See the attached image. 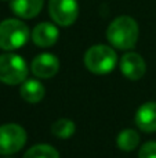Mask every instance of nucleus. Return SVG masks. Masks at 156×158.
<instances>
[{
  "label": "nucleus",
  "instance_id": "f257e3e1",
  "mask_svg": "<svg viewBox=\"0 0 156 158\" xmlns=\"http://www.w3.org/2000/svg\"><path fill=\"white\" fill-rule=\"evenodd\" d=\"M138 25L134 18L122 15L115 18L107 29V39L113 47L129 50L135 46L138 40Z\"/></svg>",
  "mask_w": 156,
  "mask_h": 158
},
{
  "label": "nucleus",
  "instance_id": "f03ea898",
  "mask_svg": "<svg viewBox=\"0 0 156 158\" xmlns=\"http://www.w3.org/2000/svg\"><path fill=\"white\" fill-rule=\"evenodd\" d=\"M118 63L115 50L105 44H96L84 54V65L90 72L97 75L109 74Z\"/></svg>",
  "mask_w": 156,
  "mask_h": 158
},
{
  "label": "nucleus",
  "instance_id": "7ed1b4c3",
  "mask_svg": "<svg viewBox=\"0 0 156 158\" xmlns=\"http://www.w3.org/2000/svg\"><path fill=\"white\" fill-rule=\"evenodd\" d=\"M29 39V28L26 24L15 18H8L0 22V49L15 50L22 47Z\"/></svg>",
  "mask_w": 156,
  "mask_h": 158
},
{
  "label": "nucleus",
  "instance_id": "20e7f679",
  "mask_svg": "<svg viewBox=\"0 0 156 158\" xmlns=\"http://www.w3.org/2000/svg\"><path fill=\"white\" fill-rule=\"evenodd\" d=\"M28 65L18 54L6 53L0 56V82L6 85H18L26 81Z\"/></svg>",
  "mask_w": 156,
  "mask_h": 158
},
{
  "label": "nucleus",
  "instance_id": "39448f33",
  "mask_svg": "<svg viewBox=\"0 0 156 158\" xmlns=\"http://www.w3.org/2000/svg\"><path fill=\"white\" fill-rule=\"evenodd\" d=\"M26 143V132L17 123H6L0 126V154L18 153Z\"/></svg>",
  "mask_w": 156,
  "mask_h": 158
},
{
  "label": "nucleus",
  "instance_id": "423d86ee",
  "mask_svg": "<svg viewBox=\"0 0 156 158\" xmlns=\"http://www.w3.org/2000/svg\"><path fill=\"white\" fill-rule=\"evenodd\" d=\"M49 11L55 24L61 27H69L76 21L79 6L76 0H50Z\"/></svg>",
  "mask_w": 156,
  "mask_h": 158
},
{
  "label": "nucleus",
  "instance_id": "0eeeda50",
  "mask_svg": "<svg viewBox=\"0 0 156 158\" xmlns=\"http://www.w3.org/2000/svg\"><path fill=\"white\" fill-rule=\"evenodd\" d=\"M30 69H32L33 75H36L37 78L49 79L53 78L58 72L60 61L51 53H43V54H39L33 58L32 64H30Z\"/></svg>",
  "mask_w": 156,
  "mask_h": 158
},
{
  "label": "nucleus",
  "instance_id": "6e6552de",
  "mask_svg": "<svg viewBox=\"0 0 156 158\" xmlns=\"http://www.w3.org/2000/svg\"><path fill=\"white\" fill-rule=\"evenodd\" d=\"M145 61L138 53H126L120 60V71L130 81H138L145 74Z\"/></svg>",
  "mask_w": 156,
  "mask_h": 158
},
{
  "label": "nucleus",
  "instance_id": "1a4fd4ad",
  "mask_svg": "<svg viewBox=\"0 0 156 158\" xmlns=\"http://www.w3.org/2000/svg\"><path fill=\"white\" fill-rule=\"evenodd\" d=\"M58 29L55 25L50 22H41L36 25L32 32V40L39 47H50L57 43L58 40Z\"/></svg>",
  "mask_w": 156,
  "mask_h": 158
},
{
  "label": "nucleus",
  "instance_id": "9d476101",
  "mask_svg": "<svg viewBox=\"0 0 156 158\" xmlns=\"http://www.w3.org/2000/svg\"><path fill=\"white\" fill-rule=\"evenodd\" d=\"M135 123L146 133L156 132V103L149 101L142 104L135 114Z\"/></svg>",
  "mask_w": 156,
  "mask_h": 158
},
{
  "label": "nucleus",
  "instance_id": "9b49d317",
  "mask_svg": "<svg viewBox=\"0 0 156 158\" xmlns=\"http://www.w3.org/2000/svg\"><path fill=\"white\" fill-rule=\"evenodd\" d=\"M10 7L15 15L29 19L41 11L43 0H10Z\"/></svg>",
  "mask_w": 156,
  "mask_h": 158
},
{
  "label": "nucleus",
  "instance_id": "f8f14e48",
  "mask_svg": "<svg viewBox=\"0 0 156 158\" xmlns=\"http://www.w3.org/2000/svg\"><path fill=\"white\" fill-rule=\"evenodd\" d=\"M19 93L25 101L35 104L41 101V98L44 97V93H46V89L36 79H28V81H24V83L21 85Z\"/></svg>",
  "mask_w": 156,
  "mask_h": 158
},
{
  "label": "nucleus",
  "instance_id": "ddd939ff",
  "mask_svg": "<svg viewBox=\"0 0 156 158\" xmlns=\"http://www.w3.org/2000/svg\"><path fill=\"white\" fill-rule=\"evenodd\" d=\"M118 147L123 151H133L140 143V135L134 129H124L118 135Z\"/></svg>",
  "mask_w": 156,
  "mask_h": 158
},
{
  "label": "nucleus",
  "instance_id": "4468645a",
  "mask_svg": "<svg viewBox=\"0 0 156 158\" xmlns=\"http://www.w3.org/2000/svg\"><path fill=\"white\" fill-rule=\"evenodd\" d=\"M76 126H75L73 121L66 119V118H61V119L55 121L51 126V132L54 136H57L58 139H69L73 136Z\"/></svg>",
  "mask_w": 156,
  "mask_h": 158
},
{
  "label": "nucleus",
  "instance_id": "2eb2a0df",
  "mask_svg": "<svg viewBox=\"0 0 156 158\" xmlns=\"http://www.w3.org/2000/svg\"><path fill=\"white\" fill-rule=\"evenodd\" d=\"M24 158H60V154L50 144H37L30 147Z\"/></svg>",
  "mask_w": 156,
  "mask_h": 158
},
{
  "label": "nucleus",
  "instance_id": "dca6fc26",
  "mask_svg": "<svg viewBox=\"0 0 156 158\" xmlns=\"http://www.w3.org/2000/svg\"><path fill=\"white\" fill-rule=\"evenodd\" d=\"M138 158H156V142H148L141 147Z\"/></svg>",
  "mask_w": 156,
  "mask_h": 158
},
{
  "label": "nucleus",
  "instance_id": "f3484780",
  "mask_svg": "<svg viewBox=\"0 0 156 158\" xmlns=\"http://www.w3.org/2000/svg\"><path fill=\"white\" fill-rule=\"evenodd\" d=\"M2 2H7V0H2Z\"/></svg>",
  "mask_w": 156,
  "mask_h": 158
}]
</instances>
